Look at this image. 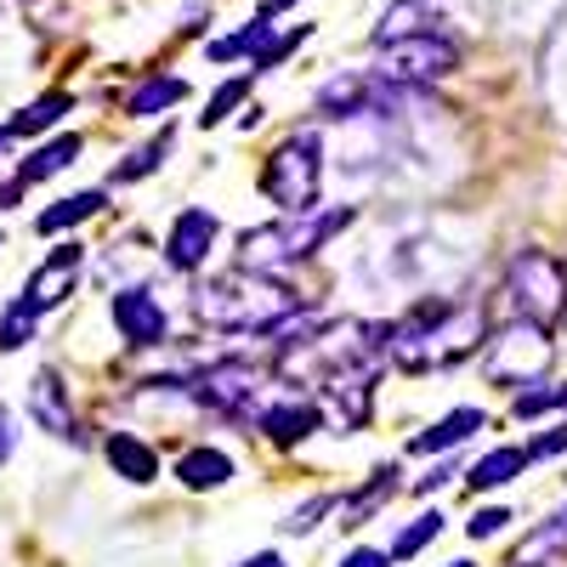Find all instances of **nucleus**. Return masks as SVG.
Here are the masks:
<instances>
[{
	"mask_svg": "<svg viewBox=\"0 0 567 567\" xmlns=\"http://www.w3.org/2000/svg\"><path fill=\"white\" fill-rule=\"evenodd\" d=\"M103 205H109V194H103V187H85V194H74V199H58L52 210H40V216H34V227L45 233V239H52V233H69V227L91 221V216H97Z\"/></svg>",
	"mask_w": 567,
	"mask_h": 567,
	"instance_id": "obj_25",
	"label": "nucleus"
},
{
	"mask_svg": "<svg viewBox=\"0 0 567 567\" xmlns=\"http://www.w3.org/2000/svg\"><path fill=\"white\" fill-rule=\"evenodd\" d=\"M272 45V12H256L239 34H227V40H210V63H239V58H261Z\"/></svg>",
	"mask_w": 567,
	"mask_h": 567,
	"instance_id": "obj_24",
	"label": "nucleus"
},
{
	"mask_svg": "<svg viewBox=\"0 0 567 567\" xmlns=\"http://www.w3.org/2000/svg\"><path fill=\"white\" fill-rule=\"evenodd\" d=\"M103 454H109V465L120 471L125 483H154L159 477V454H154V443H142L136 432H114L109 443H103Z\"/></svg>",
	"mask_w": 567,
	"mask_h": 567,
	"instance_id": "obj_19",
	"label": "nucleus"
},
{
	"mask_svg": "<svg viewBox=\"0 0 567 567\" xmlns=\"http://www.w3.org/2000/svg\"><path fill=\"white\" fill-rule=\"evenodd\" d=\"M556 409H567V381H534L523 392H511L516 420H539V414H556Z\"/></svg>",
	"mask_w": 567,
	"mask_h": 567,
	"instance_id": "obj_27",
	"label": "nucleus"
},
{
	"mask_svg": "<svg viewBox=\"0 0 567 567\" xmlns=\"http://www.w3.org/2000/svg\"><path fill=\"white\" fill-rule=\"evenodd\" d=\"M12 449H18V420H12L7 409H0V465L12 460Z\"/></svg>",
	"mask_w": 567,
	"mask_h": 567,
	"instance_id": "obj_38",
	"label": "nucleus"
},
{
	"mask_svg": "<svg viewBox=\"0 0 567 567\" xmlns=\"http://www.w3.org/2000/svg\"><path fill=\"white\" fill-rule=\"evenodd\" d=\"M398 477H403L398 465H381V471H374V477H369L363 488H352V494H347V499L336 505V516H341V528L352 534V528H363V523H369V516L381 511V505H392V499H398V488H403Z\"/></svg>",
	"mask_w": 567,
	"mask_h": 567,
	"instance_id": "obj_16",
	"label": "nucleus"
},
{
	"mask_svg": "<svg viewBox=\"0 0 567 567\" xmlns=\"http://www.w3.org/2000/svg\"><path fill=\"white\" fill-rule=\"evenodd\" d=\"M336 505H341L336 494H318V499L296 505L290 516H284V534H312V528H318V516H329V511H336Z\"/></svg>",
	"mask_w": 567,
	"mask_h": 567,
	"instance_id": "obj_33",
	"label": "nucleus"
},
{
	"mask_svg": "<svg viewBox=\"0 0 567 567\" xmlns=\"http://www.w3.org/2000/svg\"><path fill=\"white\" fill-rule=\"evenodd\" d=\"M176 477L194 488V494H210V488H227L233 483V460L221 449H187L176 460Z\"/></svg>",
	"mask_w": 567,
	"mask_h": 567,
	"instance_id": "obj_22",
	"label": "nucleus"
},
{
	"mask_svg": "<svg viewBox=\"0 0 567 567\" xmlns=\"http://www.w3.org/2000/svg\"><path fill=\"white\" fill-rule=\"evenodd\" d=\"M449 477H454V465H437L432 477H420V483H414V494H437V488H443Z\"/></svg>",
	"mask_w": 567,
	"mask_h": 567,
	"instance_id": "obj_39",
	"label": "nucleus"
},
{
	"mask_svg": "<svg viewBox=\"0 0 567 567\" xmlns=\"http://www.w3.org/2000/svg\"><path fill=\"white\" fill-rule=\"evenodd\" d=\"M528 556H567V505L550 511L545 523L523 539V550H516V561H528Z\"/></svg>",
	"mask_w": 567,
	"mask_h": 567,
	"instance_id": "obj_29",
	"label": "nucleus"
},
{
	"mask_svg": "<svg viewBox=\"0 0 567 567\" xmlns=\"http://www.w3.org/2000/svg\"><path fill=\"white\" fill-rule=\"evenodd\" d=\"M29 420L40 425V432H52V437H80L74 398H69V386H63L58 369H40L34 381H29Z\"/></svg>",
	"mask_w": 567,
	"mask_h": 567,
	"instance_id": "obj_15",
	"label": "nucleus"
},
{
	"mask_svg": "<svg viewBox=\"0 0 567 567\" xmlns=\"http://www.w3.org/2000/svg\"><path fill=\"white\" fill-rule=\"evenodd\" d=\"M318 187H323V142H318V131L284 136L261 165V194L284 216H307V210H318Z\"/></svg>",
	"mask_w": 567,
	"mask_h": 567,
	"instance_id": "obj_6",
	"label": "nucleus"
},
{
	"mask_svg": "<svg viewBox=\"0 0 567 567\" xmlns=\"http://www.w3.org/2000/svg\"><path fill=\"white\" fill-rule=\"evenodd\" d=\"M34 329H40V312L18 296L7 312H0V352H23L34 341Z\"/></svg>",
	"mask_w": 567,
	"mask_h": 567,
	"instance_id": "obj_30",
	"label": "nucleus"
},
{
	"mask_svg": "<svg viewBox=\"0 0 567 567\" xmlns=\"http://www.w3.org/2000/svg\"><path fill=\"white\" fill-rule=\"evenodd\" d=\"M449 567H477V561H449Z\"/></svg>",
	"mask_w": 567,
	"mask_h": 567,
	"instance_id": "obj_43",
	"label": "nucleus"
},
{
	"mask_svg": "<svg viewBox=\"0 0 567 567\" xmlns=\"http://www.w3.org/2000/svg\"><path fill=\"white\" fill-rule=\"evenodd\" d=\"M488 341V307L483 301H420L398 323H386V358L403 374H432L477 358Z\"/></svg>",
	"mask_w": 567,
	"mask_h": 567,
	"instance_id": "obj_1",
	"label": "nucleus"
},
{
	"mask_svg": "<svg viewBox=\"0 0 567 567\" xmlns=\"http://www.w3.org/2000/svg\"><path fill=\"white\" fill-rule=\"evenodd\" d=\"M437 23H443L437 0H392V7H386V23L374 29V45L409 40V34H437Z\"/></svg>",
	"mask_w": 567,
	"mask_h": 567,
	"instance_id": "obj_20",
	"label": "nucleus"
},
{
	"mask_svg": "<svg viewBox=\"0 0 567 567\" xmlns=\"http://www.w3.org/2000/svg\"><path fill=\"white\" fill-rule=\"evenodd\" d=\"M272 386H278L272 369H261L250 358H216L210 369H199L194 381H187V398H194L199 409H210V414H221V420L256 425V414L278 398Z\"/></svg>",
	"mask_w": 567,
	"mask_h": 567,
	"instance_id": "obj_4",
	"label": "nucleus"
},
{
	"mask_svg": "<svg viewBox=\"0 0 567 567\" xmlns=\"http://www.w3.org/2000/svg\"><path fill=\"white\" fill-rule=\"evenodd\" d=\"M301 40H307V23H301V29H290V34H272V45H267V52L250 63V74H267V69H278V63H284V58H290L296 45H301Z\"/></svg>",
	"mask_w": 567,
	"mask_h": 567,
	"instance_id": "obj_34",
	"label": "nucleus"
},
{
	"mask_svg": "<svg viewBox=\"0 0 567 567\" xmlns=\"http://www.w3.org/2000/svg\"><path fill=\"white\" fill-rule=\"evenodd\" d=\"M239 567H284V556H278V550H256V556H245Z\"/></svg>",
	"mask_w": 567,
	"mask_h": 567,
	"instance_id": "obj_40",
	"label": "nucleus"
},
{
	"mask_svg": "<svg viewBox=\"0 0 567 567\" xmlns=\"http://www.w3.org/2000/svg\"><path fill=\"white\" fill-rule=\"evenodd\" d=\"M80 148H85V142L74 136V131H63V136H52V142H40V148L18 165V182L29 187V182H52L58 171H69L74 159H80Z\"/></svg>",
	"mask_w": 567,
	"mask_h": 567,
	"instance_id": "obj_21",
	"label": "nucleus"
},
{
	"mask_svg": "<svg viewBox=\"0 0 567 567\" xmlns=\"http://www.w3.org/2000/svg\"><path fill=\"white\" fill-rule=\"evenodd\" d=\"M352 221H358V210L336 205V210H307V216H284V221H267V227H245L239 233V267H250V272L301 267L336 239V233H347Z\"/></svg>",
	"mask_w": 567,
	"mask_h": 567,
	"instance_id": "obj_3",
	"label": "nucleus"
},
{
	"mask_svg": "<svg viewBox=\"0 0 567 567\" xmlns=\"http://www.w3.org/2000/svg\"><path fill=\"white\" fill-rule=\"evenodd\" d=\"M483 374L494 386L505 392H523L534 381H545V369L556 363V341H550V329L545 323H528V318H511L499 329H488V341H483Z\"/></svg>",
	"mask_w": 567,
	"mask_h": 567,
	"instance_id": "obj_5",
	"label": "nucleus"
},
{
	"mask_svg": "<svg viewBox=\"0 0 567 567\" xmlns=\"http://www.w3.org/2000/svg\"><path fill=\"white\" fill-rule=\"evenodd\" d=\"M23 199V182H0V210H12Z\"/></svg>",
	"mask_w": 567,
	"mask_h": 567,
	"instance_id": "obj_41",
	"label": "nucleus"
},
{
	"mask_svg": "<svg viewBox=\"0 0 567 567\" xmlns=\"http://www.w3.org/2000/svg\"><path fill=\"white\" fill-rule=\"evenodd\" d=\"M80 267H85V245H80V239L45 250V261H40V267L29 272V284H23V301H29L34 312L63 307V301L74 296V284H80Z\"/></svg>",
	"mask_w": 567,
	"mask_h": 567,
	"instance_id": "obj_13",
	"label": "nucleus"
},
{
	"mask_svg": "<svg viewBox=\"0 0 567 567\" xmlns=\"http://www.w3.org/2000/svg\"><path fill=\"white\" fill-rule=\"evenodd\" d=\"M477 432H488V414L483 409H449L437 425H425V432L409 443L414 454H449V449H460V443H471V437H477Z\"/></svg>",
	"mask_w": 567,
	"mask_h": 567,
	"instance_id": "obj_17",
	"label": "nucleus"
},
{
	"mask_svg": "<svg viewBox=\"0 0 567 567\" xmlns=\"http://www.w3.org/2000/svg\"><path fill=\"white\" fill-rule=\"evenodd\" d=\"M409 91L386 85L381 74H341L318 91V114L323 120H386Z\"/></svg>",
	"mask_w": 567,
	"mask_h": 567,
	"instance_id": "obj_9",
	"label": "nucleus"
},
{
	"mask_svg": "<svg viewBox=\"0 0 567 567\" xmlns=\"http://www.w3.org/2000/svg\"><path fill=\"white\" fill-rule=\"evenodd\" d=\"M341 567H392V556H386V550L358 545V550H347V561H341Z\"/></svg>",
	"mask_w": 567,
	"mask_h": 567,
	"instance_id": "obj_37",
	"label": "nucleus"
},
{
	"mask_svg": "<svg viewBox=\"0 0 567 567\" xmlns=\"http://www.w3.org/2000/svg\"><path fill=\"white\" fill-rule=\"evenodd\" d=\"M171 142H176V136H171V125H165V131H159L154 142H142V148H136V154H131L125 165H114V182H136V176L159 171V159L171 154Z\"/></svg>",
	"mask_w": 567,
	"mask_h": 567,
	"instance_id": "obj_31",
	"label": "nucleus"
},
{
	"mask_svg": "<svg viewBox=\"0 0 567 567\" xmlns=\"http://www.w3.org/2000/svg\"><path fill=\"white\" fill-rule=\"evenodd\" d=\"M523 471H528V449H523V443H499V449H488L477 465L465 471V488H471V494H488V488L516 483Z\"/></svg>",
	"mask_w": 567,
	"mask_h": 567,
	"instance_id": "obj_18",
	"label": "nucleus"
},
{
	"mask_svg": "<svg viewBox=\"0 0 567 567\" xmlns=\"http://www.w3.org/2000/svg\"><path fill=\"white\" fill-rule=\"evenodd\" d=\"M0 245H7V233H0Z\"/></svg>",
	"mask_w": 567,
	"mask_h": 567,
	"instance_id": "obj_44",
	"label": "nucleus"
},
{
	"mask_svg": "<svg viewBox=\"0 0 567 567\" xmlns=\"http://www.w3.org/2000/svg\"><path fill=\"white\" fill-rule=\"evenodd\" d=\"M505 523H511L505 505H483V511L465 523V534H471V539H494V534H505Z\"/></svg>",
	"mask_w": 567,
	"mask_h": 567,
	"instance_id": "obj_35",
	"label": "nucleus"
},
{
	"mask_svg": "<svg viewBox=\"0 0 567 567\" xmlns=\"http://www.w3.org/2000/svg\"><path fill=\"white\" fill-rule=\"evenodd\" d=\"M284 7H296V0H267V12H284Z\"/></svg>",
	"mask_w": 567,
	"mask_h": 567,
	"instance_id": "obj_42",
	"label": "nucleus"
},
{
	"mask_svg": "<svg viewBox=\"0 0 567 567\" xmlns=\"http://www.w3.org/2000/svg\"><path fill=\"white\" fill-rule=\"evenodd\" d=\"M187 97V80H176V74H148L131 97H125V114L131 120H154V114H165V109H176Z\"/></svg>",
	"mask_w": 567,
	"mask_h": 567,
	"instance_id": "obj_23",
	"label": "nucleus"
},
{
	"mask_svg": "<svg viewBox=\"0 0 567 567\" xmlns=\"http://www.w3.org/2000/svg\"><path fill=\"white\" fill-rule=\"evenodd\" d=\"M69 109H74L69 91H52V97H40V103H29L23 114H12V120H7V136H34V131H52Z\"/></svg>",
	"mask_w": 567,
	"mask_h": 567,
	"instance_id": "obj_26",
	"label": "nucleus"
},
{
	"mask_svg": "<svg viewBox=\"0 0 567 567\" xmlns=\"http://www.w3.org/2000/svg\"><path fill=\"white\" fill-rule=\"evenodd\" d=\"M109 318H114L120 341L131 352H154V347L171 341V312H165V301L148 290V284H125V290H114Z\"/></svg>",
	"mask_w": 567,
	"mask_h": 567,
	"instance_id": "obj_11",
	"label": "nucleus"
},
{
	"mask_svg": "<svg viewBox=\"0 0 567 567\" xmlns=\"http://www.w3.org/2000/svg\"><path fill=\"white\" fill-rule=\"evenodd\" d=\"M561 449H567V420H561V425H550L545 437H534V443H528V460H545V454H561Z\"/></svg>",
	"mask_w": 567,
	"mask_h": 567,
	"instance_id": "obj_36",
	"label": "nucleus"
},
{
	"mask_svg": "<svg viewBox=\"0 0 567 567\" xmlns=\"http://www.w3.org/2000/svg\"><path fill=\"white\" fill-rule=\"evenodd\" d=\"M460 69V45L449 34H409V40H386L374 45V69L386 85L398 91H420V85H437Z\"/></svg>",
	"mask_w": 567,
	"mask_h": 567,
	"instance_id": "obj_8",
	"label": "nucleus"
},
{
	"mask_svg": "<svg viewBox=\"0 0 567 567\" xmlns=\"http://www.w3.org/2000/svg\"><path fill=\"white\" fill-rule=\"evenodd\" d=\"M194 318L205 329H227V336H272L278 323L301 318V296L290 284H278L272 272H250V267H233L216 272L210 284L194 290Z\"/></svg>",
	"mask_w": 567,
	"mask_h": 567,
	"instance_id": "obj_2",
	"label": "nucleus"
},
{
	"mask_svg": "<svg viewBox=\"0 0 567 567\" xmlns=\"http://www.w3.org/2000/svg\"><path fill=\"white\" fill-rule=\"evenodd\" d=\"M516 567H528V561H516Z\"/></svg>",
	"mask_w": 567,
	"mask_h": 567,
	"instance_id": "obj_45",
	"label": "nucleus"
},
{
	"mask_svg": "<svg viewBox=\"0 0 567 567\" xmlns=\"http://www.w3.org/2000/svg\"><path fill=\"white\" fill-rule=\"evenodd\" d=\"M216 239H221L216 210H205V205L176 210V221H171V233H165V267H171V272H199V267L210 261Z\"/></svg>",
	"mask_w": 567,
	"mask_h": 567,
	"instance_id": "obj_12",
	"label": "nucleus"
},
{
	"mask_svg": "<svg viewBox=\"0 0 567 567\" xmlns=\"http://www.w3.org/2000/svg\"><path fill=\"white\" fill-rule=\"evenodd\" d=\"M505 296L516 307V318L528 323H561L567 318V261H556L550 250H516L505 267Z\"/></svg>",
	"mask_w": 567,
	"mask_h": 567,
	"instance_id": "obj_7",
	"label": "nucleus"
},
{
	"mask_svg": "<svg viewBox=\"0 0 567 567\" xmlns=\"http://www.w3.org/2000/svg\"><path fill=\"white\" fill-rule=\"evenodd\" d=\"M318 425H323V409H318V398H301V392H278V398L256 414V432H261L267 443H278V449L307 443Z\"/></svg>",
	"mask_w": 567,
	"mask_h": 567,
	"instance_id": "obj_14",
	"label": "nucleus"
},
{
	"mask_svg": "<svg viewBox=\"0 0 567 567\" xmlns=\"http://www.w3.org/2000/svg\"><path fill=\"white\" fill-rule=\"evenodd\" d=\"M443 523H449L443 511H420L414 523H409V528H403V534L392 539V550H386V556H392V561H409V556H420L425 545H432V539L443 534Z\"/></svg>",
	"mask_w": 567,
	"mask_h": 567,
	"instance_id": "obj_28",
	"label": "nucleus"
},
{
	"mask_svg": "<svg viewBox=\"0 0 567 567\" xmlns=\"http://www.w3.org/2000/svg\"><path fill=\"white\" fill-rule=\"evenodd\" d=\"M245 97H250V74H239V80L216 85V91H210V103H205V114H199V125H205V131H210V125H221V120H227L233 109H239Z\"/></svg>",
	"mask_w": 567,
	"mask_h": 567,
	"instance_id": "obj_32",
	"label": "nucleus"
},
{
	"mask_svg": "<svg viewBox=\"0 0 567 567\" xmlns=\"http://www.w3.org/2000/svg\"><path fill=\"white\" fill-rule=\"evenodd\" d=\"M374 374L381 363H352V369H336L318 381V409L329 425H341V432H363L369 414H374Z\"/></svg>",
	"mask_w": 567,
	"mask_h": 567,
	"instance_id": "obj_10",
	"label": "nucleus"
}]
</instances>
